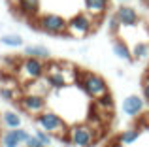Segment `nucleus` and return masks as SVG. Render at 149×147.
Instances as JSON below:
<instances>
[{
  "mask_svg": "<svg viewBox=\"0 0 149 147\" xmlns=\"http://www.w3.org/2000/svg\"><path fill=\"white\" fill-rule=\"evenodd\" d=\"M111 47H113V53H115L121 60H127V62L134 60V57H132V49L128 47V44L125 40L115 38V40H113V44H111Z\"/></svg>",
  "mask_w": 149,
  "mask_h": 147,
  "instance_id": "13",
  "label": "nucleus"
},
{
  "mask_svg": "<svg viewBox=\"0 0 149 147\" xmlns=\"http://www.w3.org/2000/svg\"><path fill=\"white\" fill-rule=\"evenodd\" d=\"M29 136L30 134L25 128H8L0 136V144H2V147H21L26 144Z\"/></svg>",
  "mask_w": 149,
  "mask_h": 147,
  "instance_id": "8",
  "label": "nucleus"
},
{
  "mask_svg": "<svg viewBox=\"0 0 149 147\" xmlns=\"http://www.w3.org/2000/svg\"><path fill=\"white\" fill-rule=\"evenodd\" d=\"M140 125H142L143 128H147V130H149V113H146L142 119H140Z\"/></svg>",
  "mask_w": 149,
  "mask_h": 147,
  "instance_id": "23",
  "label": "nucleus"
},
{
  "mask_svg": "<svg viewBox=\"0 0 149 147\" xmlns=\"http://www.w3.org/2000/svg\"><path fill=\"white\" fill-rule=\"evenodd\" d=\"M115 15H117V19H119L121 26L132 28V26L138 25V13H136V10L130 8V6H119L115 10Z\"/></svg>",
  "mask_w": 149,
  "mask_h": 147,
  "instance_id": "11",
  "label": "nucleus"
},
{
  "mask_svg": "<svg viewBox=\"0 0 149 147\" xmlns=\"http://www.w3.org/2000/svg\"><path fill=\"white\" fill-rule=\"evenodd\" d=\"M96 141L95 128L89 125H72L68 128V144L74 147H93Z\"/></svg>",
  "mask_w": 149,
  "mask_h": 147,
  "instance_id": "6",
  "label": "nucleus"
},
{
  "mask_svg": "<svg viewBox=\"0 0 149 147\" xmlns=\"http://www.w3.org/2000/svg\"><path fill=\"white\" fill-rule=\"evenodd\" d=\"M62 147H74L72 144H66V145H62Z\"/></svg>",
  "mask_w": 149,
  "mask_h": 147,
  "instance_id": "26",
  "label": "nucleus"
},
{
  "mask_svg": "<svg viewBox=\"0 0 149 147\" xmlns=\"http://www.w3.org/2000/svg\"><path fill=\"white\" fill-rule=\"evenodd\" d=\"M140 134H142L140 128H127V130H123V132L117 136V140H119L123 145H132L140 138Z\"/></svg>",
  "mask_w": 149,
  "mask_h": 147,
  "instance_id": "16",
  "label": "nucleus"
},
{
  "mask_svg": "<svg viewBox=\"0 0 149 147\" xmlns=\"http://www.w3.org/2000/svg\"><path fill=\"white\" fill-rule=\"evenodd\" d=\"M36 26L51 36H62L68 34V21L57 13H40L36 17Z\"/></svg>",
  "mask_w": 149,
  "mask_h": 147,
  "instance_id": "5",
  "label": "nucleus"
},
{
  "mask_svg": "<svg viewBox=\"0 0 149 147\" xmlns=\"http://www.w3.org/2000/svg\"><path fill=\"white\" fill-rule=\"evenodd\" d=\"M25 147H45L44 144L40 141V138L34 134V136H29V140H26V144H25Z\"/></svg>",
  "mask_w": 149,
  "mask_h": 147,
  "instance_id": "21",
  "label": "nucleus"
},
{
  "mask_svg": "<svg viewBox=\"0 0 149 147\" xmlns=\"http://www.w3.org/2000/svg\"><path fill=\"white\" fill-rule=\"evenodd\" d=\"M143 106H146V98L138 94H130L123 100V113L128 117H138L143 111Z\"/></svg>",
  "mask_w": 149,
  "mask_h": 147,
  "instance_id": "9",
  "label": "nucleus"
},
{
  "mask_svg": "<svg viewBox=\"0 0 149 147\" xmlns=\"http://www.w3.org/2000/svg\"><path fill=\"white\" fill-rule=\"evenodd\" d=\"M98 19H95L87 11H79V13L72 15L68 19V34L66 36L72 38H87L89 34L95 30V25Z\"/></svg>",
  "mask_w": 149,
  "mask_h": 147,
  "instance_id": "4",
  "label": "nucleus"
},
{
  "mask_svg": "<svg viewBox=\"0 0 149 147\" xmlns=\"http://www.w3.org/2000/svg\"><path fill=\"white\" fill-rule=\"evenodd\" d=\"M36 136L40 138V141H42V144H44L45 147H49L51 144H53V134L45 132V130H44V128H40V126H38V130H36Z\"/></svg>",
  "mask_w": 149,
  "mask_h": 147,
  "instance_id": "20",
  "label": "nucleus"
},
{
  "mask_svg": "<svg viewBox=\"0 0 149 147\" xmlns=\"http://www.w3.org/2000/svg\"><path fill=\"white\" fill-rule=\"evenodd\" d=\"M95 106L96 107H102V111L108 113V111L113 110V100H111V96H109V94H106V96H102V98L95 100Z\"/></svg>",
  "mask_w": 149,
  "mask_h": 147,
  "instance_id": "19",
  "label": "nucleus"
},
{
  "mask_svg": "<svg viewBox=\"0 0 149 147\" xmlns=\"http://www.w3.org/2000/svg\"><path fill=\"white\" fill-rule=\"evenodd\" d=\"M83 6H85V11L91 13L95 19H102L108 11L109 0H83Z\"/></svg>",
  "mask_w": 149,
  "mask_h": 147,
  "instance_id": "12",
  "label": "nucleus"
},
{
  "mask_svg": "<svg viewBox=\"0 0 149 147\" xmlns=\"http://www.w3.org/2000/svg\"><path fill=\"white\" fill-rule=\"evenodd\" d=\"M17 106H19V110H21L23 113L30 115V117H36V115H40L42 111H45V107H47V100H45V96H42V94L25 92V94L19 98Z\"/></svg>",
  "mask_w": 149,
  "mask_h": 147,
  "instance_id": "7",
  "label": "nucleus"
},
{
  "mask_svg": "<svg viewBox=\"0 0 149 147\" xmlns=\"http://www.w3.org/2000/svg\"><path fill=\"white\" fill-rule=\"evenodd\" d=\"M77 85L79 89L93 100H98L102 96L109 94V87L106 83V79L98 74L93 72H79L77 74Z\"/></svg>",
  "mask_w": 149,
  "mask_h": 147,
  "instance_id": "1",
  "label": "nucleus"
},
{
  "mask_svg": "<svg viewBox=\"0 0 149 147\" xmlns=\"http://www.w3.org/2000/svg\"><path fill=\"white\" fill-rule=\"evenodd\" d=\"M47 62L42 59H34V57H25L17 66V81L26 85L30 81L42 79L45 76V72H47Z\"/></svg>",
  "mask_w": 149,
  "mask_h": 147,
  "instance_id": "3",
  "label": "nucleus"
},
{
  "mask_svg": "<svg viewBox=\"0 0 149 147\" xmlns=\"http://www.w3.org/2000/svg\"><path fill=\"white\" fill-rule=\"evenodd\" d=\"M2 123H4L6 128H21L23 119H21V115H19L17 111L8 110V111H4V113H2Z\"/></svg>",
  "mask_w": 149,
  "mask_h": 147,
  "instance_id": "15",
  "label": "nucleus"
},
{
  "mask_svg": "<svg viewBox=\"0 0 149 147\" xmlns=\"http://www.w3.org/2000/svg\"><path fill=\"white\" fill-rule=\"evenodd\" d=\"M142 94H143V98L149 102V74L142 79Z\"/></svg>",
  "mask_w": 149,
  "mask_h": 147,
  "instance_id": "22",
  "label": "nucleus"
},
{
  "mask_svg": "<svg viewBox=\"0 0 149 147\" xmlns=\"http://www.w3.org/2000/svg\"><path fill=\"white\" fill-rule=\"evenodd\" d=\"M142 2L146 4V8H147V10H149V0H142Z\"/></svg>",
  "mask_w": 149,
  "mask_h": 147,
  "instance_id": "25",
  "label": "nucleus"
},
{
  "mask_svg": "<svg viewBox=\"0 0 149 147\" xmlns=\"http://www.w3.org/2000/svg\"><path fill=\"white\" fill-rule=\"evenodd\" d=\"M25 57H34V59L47 60L51 59V51L44 45H25Z\"/></svg>",
  "mask_w": 149,
  "mask_h": 147,
  "instance_id": "14",
  "label": "nucleus"
},
{
  "mask_svg": "<svg viewBox=\"0 0 149 147\" xmlns=\"http://www.w3.org/2000/svg\"><path fill=\"white\" fill-rule=\"evenodd\" d=\"M0 44L6 47H23V38L19 34H2L0 36Z\"/></svg>",
  "mask_w": 149,
  "mask_h": 147,
  "instance_id": "17",
  "label": "nucleus"
},
{
  "mask_svg": "<svg viewBox=\"0 0 149 147\" xmlns=\"http://www.w3.org/2000/svg\"><path fill=\"white\" fill-rule=\"evenodd\" d=\"M121 145H123V144H121V141H119V140H115V141H113V144H111V145H109V147H121Z\"/></svg>",
  "mask_w": 149,
  "mask_h": 147,
  "instance_id": "24",
  "label": "nucleus"
},
{
  "mask_svg": "<svg viewBox=\"0 0 149 147\" xmlns=\"http://www.w3.org/2000/svg\"><path fill=\"white\" fill-rule=\"evenodd\" d=\"M34 123H36L40 128H44L45 132L53 134V136H58L61 140L68 141V128H70V126L66 125V121L58 113L45 110V111H42L40 115L34 117Z\"/></svg>",
  "mask_w": 149,
  "mask_h": 147,
  "instance_id": "2",
  "label": "nucleus"
},
{
  "mask_svg": "<svg viewBox=\"0 0 149 147\" xmlns=\"http://www.w3.org/2000/svg\"><path fill=\"white\" fill-rule=\"evenodd\" d=\"M121 2H127V0H121Z\"/></svg>",
  "mask_w": 149,
  "mask_h": 147,
  "instance_id": "27",
  "label": "nucleus"
},
{
  "mask_svg": "<svg viewBox=\"0 0 149 147\" xmlns=\"http://www.w3.org/2000/svg\"><path fill=\"white\" fill-rule=\"evenodd\" d=\"M149 55V44L147 42H138V44L132 47V57L134 60H142Z\"/></svg>",
  "mask_w": 149,
  "mask_h": 147,
  "instance_id": "18",
  "label": "nucleus"
},
{
  "mask_svg": "<svg viewBox=\"0 0 149 147\" xmlns=\"http://www.w3.org/2000/svg\"><path fill=\"white\" fill-rule=\"evenodd\" d=\"M19 15L26 19H36L40 15V0H13Z\"/></svg>",
  "mask_w": 149,
  "mask_h": 147,
  "instance_id": "10",
  "label": "nucleus"
}]
</instances>
